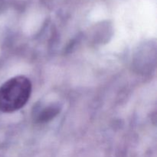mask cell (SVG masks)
<instances>
[{
  "instance_id": "cell-1",
  "label": "cell",
  "mask_w": 157,
  "mask_h": 157,
  "mask_svg": "<svg viewBox=\"0 0 157 157\" xmlns=\"http://www.w3.org/2000/svg\"><path fill=\"white\" fill-rule=\"evenodd\" d=\"M32 94V83L25 76L8 80L0 87V110L12 113L22 108Z\"/></svg>"
},
{
  "instance_id": "cell-2",
  "label": "cell",
  "mask_w": 157,
  "mask_h": 157,
  "mask_svg": "<svg viewBox=\"0 0 157 157\" xmlns=\"http://www.w3.org/2000/svg\"><path fill=\"white\" fill-rule=\"evenodd\" d=\"M58 112H59V108L55 106H49L48 107H44L41 111L38 112V121H43V122L48 121L49 120L52 119L54 117L56 116Z\"/></svg>"
}]
</instances>
